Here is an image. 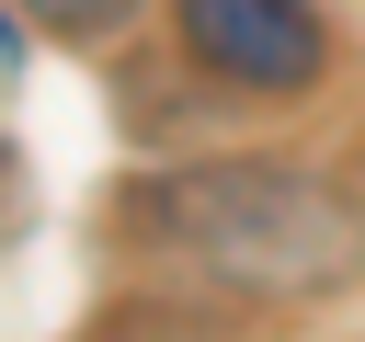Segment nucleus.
I'll list each match as a JSON object with an SVG mask.
<instances>
[{
  "label": "nucleus",
  "mask_w": 365,
  "mask_h": 342,
  "mask_svg": "<svg viewBox=\"0 0 365 342\" xmlns=\"http://www.w3.org/2000/svg\"><path fill=\"white\" fill-rule=\"evenodd\" d=\"M125 217L228 296H331L365 262V217L285 160H194L125 194Z\"/></svg>",
  "instance_id": "1"
},
{
  "label": "nucleus",
  "mask_w": 365,
  "mask_h": 342,
  "mask_svg": "<svg viewBox=\"0 0 365 342\" xmlns=\"http://www.w3.org/2000/svg\"><path fill=\"white\" fill-rule=\"evenodd\" d=\"M171 11H182V46L240 91H308L331 68V34L308 0H171Z\"/></svg>",
  "instance_id": "2"
},
{
  "label": "nucleus",
  "mask_w": 365,
  "mask_h": 342,
  "mask_svg": "<svg viewBox=\"0 0 365 342\" xmlns=\"http://www.w3.org/2000/svg\"><path fill=\"white\" fill-rule=\"evenodd\" d=\"M23 11H34L46 34H103V23H125L137 0H23Z\"/></svg>",
  "instance_id": "3"
}]
</instances>
